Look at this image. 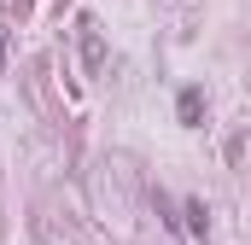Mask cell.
I'll return each instance as SVG.
<instances>
[{"label":"cell","mask_w":251,"mask_h":245,"mask_svg":"<svg viewBox=\"0 0 251 245\" xmlns=\"http://www.w3.org/2000/svg\"><path fill=\"white\" fill-rule=\"evenodd\" d=\"M176 117L187 122V128H199V117H204V88H181V99H176Z\"/></svg>","instance_id":"6da1fadb"},{"label":"cell","mask_w":251,"mask_h":245,"mask_svg":"<svg viewBox=\"0 0 251 245\" xmlns=\"http://www.w3.org/2000/svg\"><path fill=\"white\" fill-rule=\"evenodd\" d=\"M82 47H88V64L100 70V59H105V47H100V24H94V18H82Z\"/></svg>","instance_id":"7a4b0ae2"},{"label":"cell","mask_w":251,"mask_h":245,"mask_svg":"<svg viewBox=\"0 0 251 245\" xmlns=\"http://www.w3.org/2000/svg\"><path fill=\"white\" fill-rule=\"evenodd\" d=\"M204 228H210V210L199 198H187V234H204Z\"/></svg>","instance_id":"3957f363"}]
</instances>
